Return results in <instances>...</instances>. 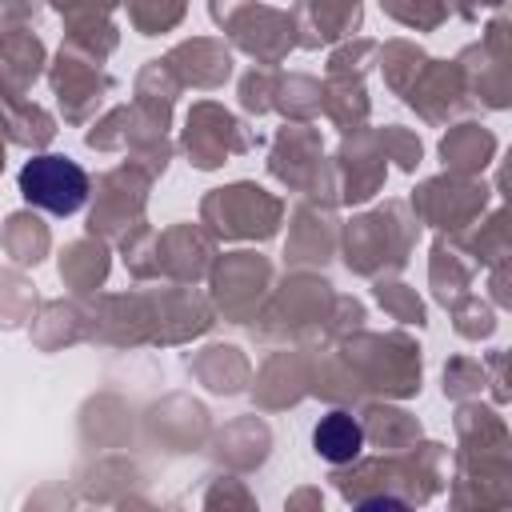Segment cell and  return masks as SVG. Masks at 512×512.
I'll return each instance as SVG.
<instances>
[{
	"label": "cell",
	"mask_w": 512,
	"mask_h": 512,
	"mask_svg": "<svg viewBox=\"0 0 512 512\" xmlns=\"http://www.w3.org/2000/svg\"><path fill=\"white\" fill-rule=\"evenodd\" d=\"M416 232H420L416 212L404 200H388L384 208L356 216L344 228V264L360 276L400 272L416 244Z\"/></svg>",
	"instance_id": "1"
},
{
	"label": "cell",
	"mask_w": 512,
	"mask_h": 512,
	"mask_svg": "<svg viewBox=\"0 0 512 512\" xmlns=\"http://www.w3.org/2000/svg\"><path fill=\"white\" fill-rule=\"evenodd\" d=\"M348 372L360 392H384V396H412L420 392V348L392 332V336H356L348 340Z\"/></svg>",
	"instance_id": "2"
},
{
	"label": "cell",
	"mask_w": 512,
	"mask_h": 512,
	"mask_svg": "<svg viewBox=\"0 0 512 512\" xmlns=\"http://www.w3.org/2000/svg\"><path fill=\"white\" fill-rule=\"evenodd\" d=\"M280 200L256 184H228L204 196L200 216L224 240H268L280 228Z\"/></svg>",
	"instance_id": "3"
},
{
	"label": "cell",
	"mask_w": 512,
	"mask_h": 512,
	"mask_svg": "<svg viewBox=\"0 0 512 512\" xmlns=\"http://www.w3.org/2000/svg\"><path fill=\"white\" fill-rule=\"evenodd\" d=\"M488 204V184L476 180V176H456V172H444L436 180H424L416 192H412V212L416 220L448 232V236H460L464 228L476 224V216L484 212Z\"/></svg>",
	"instance_id": "4"
},
{
	"label": "cell",
	"mask_w": 512,
	"mask_h": 512,
	"mask_svg": "<svg viewBox=\"0 0 512 512\" xmlns=\"http://www.w3.org/2000/svg\"><path fill=\"white\" fill-rule=\"evenodd\" d=\"M148 184H152V172L144 164H136V160L112 168L100 180V192H96V204H92V216H88V236L124 240L128 232H136Z\"/></svg>",
	"instance_id": "5"
},
{
	"label": "cell",
	"mask_w": 512,
	"mask_h": 512,
	"mask_svg": "<svg viewBox=\"0 0 512 512\" xmlns=\"http://www.w3.org/2000/svg\"><path fill=\"white\" fill-rule=\"evenodd\" d=\"M332 304H336L332 284L320 280V276L300 272V276H292L288 284L276 288L272 304L256 320H264V328H260L264 336H308V332L328 324Z\"/></svg>",
	"instance_id": "6"
},
{
	"label": "cell",
	"mask_w": 512,
	"mask_h": 512,
	"mask_svg": "<svg viewBox=\"0 0 512 512\" xmlns=\"http://www.w3.org/2000/svg\"><path fill=\"white\" fill-rule=\"evenodd\" d=\"M20 196L52 216H72L88 200V172L72 156H32L20 168Z\"/></svg>",
	"instance_id": "7"
},
{
	"label": "cell",
	"mask_w": 512,
	"mask_h": 512,
	"mask_svg": "<svg viewBox=\"0 0 512 512\" xmlns=\"http://www.w3.org/2000/svg\"><path fill=\"white\" fill-rule=\"evenodd\" d=\"M268 168H272L276 180H284L296 192H308V196H320V200H336L332 172H324V164H320V136L308 124H292V128H284L276 136Z\"/></svg>",
	"instance_id": "8"
},
{
	"label": "cell",
	"mask_w": 512,
	"mask_h": 512,
	"mask_svg": "<svg viewBox=\"0 0 512 512\" xmlns=\"http://www.w3.org/2000/svg\"><path fill=\"white\" fill-rule=\"evenodd\" d=\"M508 56H512L508 52V24L500 16V20L488 24L484 40L472 44L456 60L468 96H476L484 108H508V92H512V84H508Z\"/></svg>",
	"instance_id": "9"
},
{
	"label": "cell",
	"mask_w": 512,
	"mask_h": 512,
	"mask_svg": "<svg viewBox=\"0 0 512 512\" xmlns=\"http://www.w3.org/2000/svg\"><path fill=\"white\" fill-rule=\"evenodd\" d=\"M268 284H272V268L264 256L232 252L212 272V300L232 324H244L260 312V296L268 292Z\"/></svg>",
	"instance_id": "10"
},
{
	"label": "cell",
	"mask_w": 512,
	"mask_h": 512,
	"mask_svg": "<svg viewBox=\"0 0 512 512\" xmlns=\"http://www.w3.org/2000/svg\"><path fill=\"white\" fill-rule=\"evenodd\" d=\"M252 136L244 132V124L236 116H228L220 104L204 100L188 112V128H184V152L196 168H220L228 156L248 152Z\"/></svg>",
	"instance_id": "11"
},
{
	"label": "cell",
	"mask_w": 512,
	"mask_h": 512,
	"mask_svg": "<svg viewBox=\"0 0 512 512\" xmlns=\"http://www.w3.org/2000/svg\"><path fill=\"white\" fill-rule=\"evenodd\" d=\"M384 148L376 140V132H360L352 140H344V148L336 152V168H332V188H336V200L344 204H364L368 196L380 192L384 184Z\"/></svg>",
	"instance_id": "12"
},
{
	"label": "cell",
	"mask_w": 512,
	"mask_h": 512,
	"mask_svg": "<svg viewBox=\"0 0 512 512\" xmlns=\"http://www.w3.org/2000/svg\"><path fill=\"white\" fill-rule=\"evenodd\" d=\"M52 88H56V96H60L64 116H68L72 124H80V120L100 104V96L112 92V76L100 72L96 60H88V56H80V52H72V48H60V60H56V68H52Z\"/></svg>",
	"instance_id": "13"
},
{
	"label": "cell",
	"mask_w": 512,
	"mask_h": 512,
	"mask_svg": "<svg viewBox=\"0 0 512 512\" xmlns=\"http://www.w3.org/2000/svg\"><path fill=\"white\" fill-rule=\"evenodd\" d=\"M404 100L432 124L456 116L464 104H468V88H464V76L456 64H444V60H428L420 68V76L408 84Z\"/></svg>",
	"instance_id": "14"
},
{
	"label": "cell",
	"mask_w": 512,
	"mask_h": 512,
	"mask_svg": "<svg viewBox=\"0 0 512 512\" xmlns=\"http://www.w3.org/2000/svg\"><path fill=\"white\" fill-rule=\"evenodd\" d=\"M164 64L176 72L180 84H192V88H216L228 80L232 72V56L220 40H208V36H196V40H184L176 44Z\"/></svg>",
	"instance_id": "15"
},
{
	"label": "cell",
	"mask_w": 512,
	"mask_h": 512,
	"mask_svg": "<svg viewBox=\"0 0 512 512\" xmlns=\"http://www.w3.org/2000/svg\"><path fill=\"white\" fill-rule=\"evenodd\" d=\"M292 24L296 32H304L296 40L304 48L340 40L360 28V0H300V8L292 12Z\"/></svg>",
	"instance_id": "16"
},
{
	"label": "cell",
	"mask_w": 512,
	"mask_h": 512,
	"mask_svg": "<svg viewBox=\"0 0 512 512\" xmlns=\"http://www.w3.org/2000/svg\"><path fill=\"white\" fill-rule=\"evenodd\" d=\"M336 248V220L324 204H300L292 212V236H288V260L292 264H324Z\"/></svg>",
	"instance_id": "17"
},
{
	"label": "cell",
	"mask_w": 512,
	"mask_h": 512,
	"mask_svg": "<svg viewBox=\"0 0 512 512\" xmlns=\"http://www.w3.org/2000/svg\"><path fill=\"white\" fill-rule=\"evenodd\" d=\"M440 156H444V172L480 176L496 156V136L484 124H456L440 140Z\"/></svg>",
	"instance_id": "18"
},
{
	"label": "cell",
	"mask_w": 512,
	"mask_h": 512,
	"mask_svg": "<svg viewBox=\"0 0 512 512\" xmlns=\"http://www.w3.org/2000/svg\"><path fill=\"white\" fill-rule=\"evenodd\" d=\"M44 64V44L32 32H12L0 40V92L24 96L32 80L40 76Z\"/></svg>",
	"instance_id": "19"
},
{
	"label": "cell",
	"mask_w": 512,
	"mask_h": 512,
	"mask_svg": "<svg viewBox=\"0 0 512 512\" xmlns=\"http://www.w3.org/2000/svg\"><path fill=\"white\" fill-rule=\"evenodd\" d=\"M428 280H432V292H436V300L444 308L468 292V284H472V260H464V248L456 240H436Z\"/></svg>",
	"instance_id": "20"
},
{
	"label": "cell",
	"mask_w": 512,
	"mask_h": 512,
	"mask_svg": "<svg viewBox=\"0 0 512 512\" xmlns=\"http://www.w3.org/2000/svg\"><path fill=\"white\" fill-rule=\"evenodd\" d=\"M312 444H316V452H320L324 460L348 464V460H356L360 448H364V428H360V420L348 416V412H328V416L316 424Z\"/></svg>",
	"instance_id": "21"
},
{
	"label": "cell",
	"mask_w": 512,
	"mask_h": 512,
	"mask_svg": "<svg viewBox=\"0 0 512 512\" xmlns=\"http://www.w3.org/2000/svg\"><path fill=\"white\" fill-rule=\"evenodd\" d=\"M60 276H64V284L72 288V292H92L96 284H104V276H108V252H104V244L92 236V240H76V244H68V252L60 256Z\"/></svg>",
	"instance_id": "22"
},
{
	"label": "cell",
	"mask_w": 512,
	"mask_h": 512,
	"mask_svg": "<svg viewBox=\"0 0 512 512\" xmlns=\"http://www.w3.org/2000/svg\"><path fill=\"white\" fill-rule=\"evenodd\" d=\"M188 368H192L212 392H236V388L248 380V360H244L236 348H224V344L204 348Z\"/></svg>",
	"instance_id": "23"
},
{
	"label": "cell",
	"mask_w": 512,
	"mask_h": 512,
	"mask_svg": "<svg viewBox=\"0 0 512 512\" xmlns=\"http://www.w3.org/2000/svg\"><path fill=\"white\" fill-rule=\"evenodd\" d=\"M4 248L12 256V264L28 268V264H40L44 252H48V228L40 216L32 212H12L8 224H4Z\"/></svg>",
	"instance_id": "24"
},
{
	"label": "cell",
	"mask_w": 512,
	"mask_h": 512,
	"mask_svg": "<svg viewBox=\"0 0 512 512\" xmlns=\"http://www.w3.org/2000/svg\"><path fill=\"white\" fill-rule=\"evenodd\" d=\"M360 428H364V436H372L380 448H392V452L404 444H416V436H420V424L400 408H368V420Z\"/></svg>",
	"instance_id": "25"
},
{
	"label": "cell",
	"mask_w": 512,
	"mask_h": 512,
	"mask_svg": "<svg viewBox=\"0 0 512 512\" xmlns=\"http://www.w3.org/2000/svg\"><path fill=\"white\" fill-rule=\"evenodd\" d=\"M272 108H280L292 120H308L320 112V96L324 88L312 76H276V92H272Z\"/></svg>",
	"instance_id": "26"
},
{
	"label": "cell",
	"mask_w": 512,
	"mask_h": 512,
	"mask_svg": "<svg viewBox=\"0 0 512 512\" xmlns=\"http://www.w3.org/2000/svg\"><path fill=\"white\" fill-rule=\"evenodd\" d=\"M380 64H384V80H388V88L404 96L408 84H412V80L420 76V68L428 64V56H424L416 44H408V40H392V44H384Z\"/></svg>",
	"instance_id": "27"
},
{
	"label": "cell",
	"mask_w": 512,
	"mask_h": 512,
	"mask_svg": "<svg viewBox=\"0 0 512 512\" xmlns=\"http://www.w3.org/2000/svg\"><path fill=\"white\" fill-rule=\"evenodd\" d=\"M128 16L140 28V36L168 32L184 16V0H128Z\"/></svg>",
	"instance_id": "28"
},
{
	"label": "cell",
	"mask_w": 512,
	"mask_h": 512,
	"mask_svg": "<svg viewBox=\"0 0 512 512\" xmlns=\"http://www.w3.org/2000/svg\"><path fill=\"white\" fill-rule=\"evenodd\" d=\"M380 4L392 20H400L404 28H420V32L436 28L452 8V0H380Z\"/></svg>",
	"instance_id": "29"
},
{
	"label": "cell",
	"mask_w": 512,
	"mask_h": 512,
	"mask_svg": "<svg viewBox=\"0 0 512 512\" xmlns=\"http://www.w3.org/2000/svg\"><path fill=\"white\" fill-rule=\"evenodd\" d=\"M448 308H452V316H456V332H460V336L480 340V336H492V332H496V312H492L480 296L464 292V296L452 300Z\"/></svg>",
	"instance_id": "30"
},
{
	"label": "cell",
	"mask_w": 512,
	"mask_h": 512,
	"mask_svg": "<svg viewBox=\"0 0 512 512\" xmlns=\"http://www.w3.org/2000/svg\"><path fill=\"white\" fill-rule=\"evenodd\" d=\"M376 300L396 316V320H404V324H424V304H420V296L408 288V284H400V280H384V276H376Z\"/></svg>",
	"instance_id": "31"
},
{
	"label": "cell",
	"mask_w": 512,
	"mask_h": 512,
	"mask_svg": "<svg viewBox=\"0 0 512 512\" xmlns=\"http://www.w3.org/2000/svg\"><path fill=\"white\" fill-rule=\"evenodd\" d=\"M32 304H36V296H32L28 280L20 272H0V324L4 328L20 324L32 312Z\"/></svg>",
	"instance_id": "32"
},
{
	"label": "cell",
	"mask_w": 512,
	"mask_h": 512,
	"mask_svg": "<svg viewBox=\"0 0 512 512\" xmlns=\"http://www.w3.org/2000/svg\"><path fill=\"white\" fill-rule=\"evenodd\" d=\"M480 388H484V364H480V360L456 356V360L444 368V396L464 400V396H480Z\"/></svg>",
	"instance_id": "33"
},
{
	"label": "cell",
	"mask_w": 512,
	"mask_h": 512,
	"mask_svg": "<svg viewBox=\"0 0 512 512\" xmlns=\"http://www.w3.org/2000/svg\"><path fill=\"white\" fill-rule=\"evenodd\" d=\"M376 140H380V148H384V160H396L404 172H416V164H420V140H416L408 128L388 124L384 132H376Z\"/></svg>",
	"instance_id": "34"
},
{
	"label": "cell",
	"mask_w": 512,
	"mask_h": 512,
	"mask_svg": "<svg viewBox=\"0 0 512 512\" xmlns=\"http://www.w3.org/2000/svg\"><path fill=\"white\" fill-rule=\"evenodd\" d=\"M272 92H276V72H268V68H252L240 80V104L248 112H268L272 108Z\"/></svg>",
	"instance_id": "35"
},
{
	"label": "cell",
	"mask_w": 512,
	"mask_h": 512,
	"mask_svg": "<svg viewBox=\"0 0 512 512\" xmlns=\"http://www.w3.org/2000/svg\"><path fill=\"white\" fill-rule=\"evenodd\" d=\"M120 0H52L56 12H64V20H104Z\"/></svg>",
	"instance_id": "36"
},
{
	"label": "cell",
	"mask_w": 512,
	"mask_h": 512,
	"mask_svg": "<svg viewBox=\"0 0 512 512\" xmlns=\"http://www.w3.org/2000/svg\"><path fill=\"white\" fill-rule=\"evenodd\" d=\"M456 8L464 20H476L484 8H504V0H456Z\"/></svg>",
	"instance_id": "37"
}]
</instances>
